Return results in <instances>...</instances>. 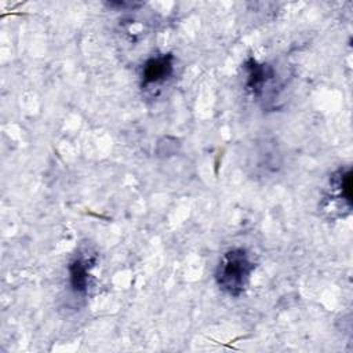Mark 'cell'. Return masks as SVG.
<instances>
[{"label":"cell","mask_w":353,"mask_h":353,"mask_svg":"<svg viewBox=\"0 0 353 353\" xmlns=\"http://www.w3.org/2000/svg\"><path fill=\"white\" fill-rule=\"evenodd\" d=\"M255 263L244 248H230L222 254L216 269V285L229 296H240L248 287Z\"/></svg>","instance_id":"6da1fadb"},{"label":"cell","mask_w":353,"mask_h":353,"mask_svg":"<svg viewBox=\"0 0 353 353\" xmlns=\"http://www.w3.org/2000/svg\"><path fill=\"white\" fill-rule=\"evenodd\" d=\"M243 69L245 73V90L256 99H263L268 91L274 88L276 72L273 66L268 63H261L255 58L250 57L244 63Z\"/></svg>","instance_id":"7a4b0ae2"},{"label":"cell","mask_w":353,"mask_h":353,"mask_svg":"<svg viewBox=\"0 0 353 353\" xmlns=\"http://www.w3.org/2000/svg\"><path fill=\"white\" fill-rule=\"evenodd\" d=\"M174 55L171 52L148 58L141 68V85L148 88L165 83L174 74Z\"/></svg>","instance_id":"3957f363"},{"label":"cell","mask_w":353,"mask_h":353,"mask_svg":"<svg viewBox=\"0 0 353 353\" xmlns=\"http://www.w3.org/2000/svg\"><path fill=\"white\" fill-rule=\"evenodd\" d=\"M94 258L79 255L73 258L68 265L69 272V284L73 292L85 294L90 285L91 268L94 266Z\"/></svg>","instance_id":"277c9868"},{"label":"cell","mask_w":353,"mask_h":353,"mask_svg":"<svg viewBox=\"0 0 353 353\" xmlns=\"http://www.w3.org/2000/svg\"><path fill=\"white\" fill-rule=\"evenodd\" d=\"M330 194L328 200L341 201L342 205H346L347 210L352 208V170L347 168H339L336 170L328 183Z\"/></svg>","instance_id":"5b68a950"}]
</instances>
